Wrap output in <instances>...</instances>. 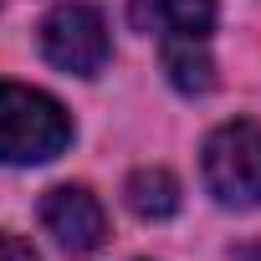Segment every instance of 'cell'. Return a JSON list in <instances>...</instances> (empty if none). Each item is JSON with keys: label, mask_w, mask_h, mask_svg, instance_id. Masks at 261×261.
Wrapping results in <instances>:
<instances>
[{"label": "cell", "mask_w": 261, "mask_h": 261, "mask_svg": "<svg viewBox=\"0 0 261 261\" xmlns=\"http://www.w3.org/2000/svg\"><path fill=\"white\" fill-rule=\"evenodd\" d=\"M72 144L67 108L21 82H0V164H46Z\"/></svg>", "instance_id": "1"}, {"label": "cell", "mask_w": 261, "mask_h": 261, "mask_svg": "<svg viewBox=\"0 0 261 261\" xmlns=\"http://www.w3.org/2000/svg\"><path fill=\"white\" fill-rule=\"evenodd\" d=\"M0 261H41V256L31 251V241H21V236H11V230H0Z\"/></svg>", "instance_id": "8"}, {"label": "cell", "mask_w": 261, "mask_h": 261, "mask_svg": "<svg viewBox=\"0 0 261 261\" xmlns=\"http://www.w3.org/2000/svg\"><path fill=\"white\" fill-rule=\"evenodd\" d=\"M159 57H164V72L179 92H210L215 87V62H210V46L205 41H159Z\"/></svg>", "instance_id": "7"}, {"label": "cell", "mask_w": 261, "mask_h": 261, "mask_svg": "<svg viewBox=\"0 0 261 261\" xmlns=\"http://www.w3.org/2000/svg\"><path fill=\"white\" fill-rule=\"evenodd\" d=\"M108 21L97 6H82V0H72V6H57L46 21H41V57L72 77H97L108 67Z\"/></svg>", "instance_id": "3"}, {"label": "cell", "mask_w": 261, "mask_h": 261, "mask_svg": "<svg viewBox=\"0 0 261 261\" xmlns=\"http://www.w3.org/2000/svg\"><path fill=\"white\" fill-rule=\"evenodd\" d=\"M220 0H134L128 21L159 41H210Z\"/></svg>", "instance_id": "5"}, {"label": "cell", "mask_w": 261, "mask_h": 261, "mask_svg": "<svg viewBox=\"0 0 261 261\" xmlns=\"http://www.w3.org/2000/svg\"><path fill=\"white\" fill-rule=\"evenodd\" d=\"M41 225H46V230L57 236V246L72 251V256H92V251L108 241V215H102L97 195L82 190V185H51V190L41 195Z\"/></svg>", "instance_id": "4"}, {"label": "cell", "mask_w": 261, "mask_h": 261, "mask_svg": "<svg viewBox=\"0 0 261 261\" xmlns=\"http://www.w3.org/2000/svg\"><path fill=\"white\" fill-rule=\"evenodd\" d=\"M205 190L225 210H256L261 205V128L256 123H220L205 139Z\"/></svg>", "instance_id": "2"}, {"label": "cell", "mask_w": 261, "mask_h": 261, "mask_svg": "<svg viewBox=\"0 0 261 261\" xmlns=\"http://www.w3.org/2000/svg\"><path fill=\"white\" fill-rule=\"evenodd\" d=\"M123 200L139 220H169L179 210V179L169 169H134L123 185Z\"/></svg>", "instance_id": "6"}]
</instances>
